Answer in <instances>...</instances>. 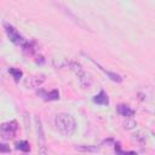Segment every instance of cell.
<instances>
[{"label":"cell","mask_w":155,"mask_h":155,"mask_svg":"<svg viewBox=\"0 0 155 155\" xmlns=\"http://www.w3.org/2000/svg\"><path fill=\"white\" fill-rule=\"evenodd\" d=\"M5 31H6V34H7L8 39H10V41H12L15 45H23V44L27 41V40L19 34V31H18L13 25H11V24L5 23Z\"/></svg>","instance_id":"5b68a950"},{"label":"cell","mask_w":155,"mask_h":155,"mask_svg":"<svg viewBox=\"0 0 155 155\" xmlns=\"http://www.w3.org/2000/svg\"><path fill=\"white\" fill-rule=\"evenodd\" d=\"M44 81H45V75H44V74H39V75L28 76L27 80L24 81V85H25L27 87L35 88V87H39Z\"/></svg>","instance_id":"8992f818"},{"label":"cell","mask_w":155,"mask_h":155,"mask_svg":"<svg viewBox=\"0 0 155 155\" xmlns=\"http://www.w3.org/2000/svg\"><path fill=\"white\" fill-rule=\"evenodd\" d=\"M116 110L124 117H132L134 115V110L131 107L126 105V104H119V105H116Z\"/></svg>","instance_id":"9c48e42d"},{"label":"cell","mask_w":155,"mask_h":155,"mask_svg":"<svg viewBox=\"0 0 155 155\" xmlns=\"http://www.w3.org/2000/svg\"><path fill=\"white\" fill-rule=\"evenodd\" d=\"M38 96H40L44 101H58L59 99V91L56 88L50 91V92H47L45 90H39Z\"/></svg>","instance_id":"ba28073f"},{"label":"cell","mask_w":155,"mask_h":155,"mask_svg":"<svg viewBox=\"0 0 155 155\" xmlns=\"http://www.w3.org/2000/svg\"><path fill=\"white\" fill-rule=\"evenodd\" d=\"M82 54H84V56H86L85 53H82ZM86 57H87V56H86ZM87 58H88V59H90V61H91L93 64H96V65H97V67H98V68H99V69H101L103 73H105L110 80H113V81H115V82H121V81H122V78H121L119 74H116V73H113V71H110V70H107L105 68H103V67H102L99 63H97V62H96L94 59H92L91 57H87Z\"/></svg>","instance_id":"52a82bcc"},{"label":"cell","mask_w":155,"mask_h":155,"mask_svg":"<svg viewBox=\"0 0 155 155\" xmlns=\"http://www.w3.org/2000/svg\"><path fill=\"white\" fill-rule=\"evenodd\" d=\"M17 131H18V122L16 120H11L0 125V137L2 139L8 140L15 138Z\"/></svg>","instance_id":"3957f363"},{"label":"cell","mask_w":155,"mask_h":155,"mask_svg":"<svg viewBox=\"0 0 155 155\" xmlns=\"http://www.w3.org/2000/svg\"><path fill=\"white\" fill-rule=\"evenodd\" d=\"M22 47H23L24 53H27V54H33L36 51V44H35V41H25L22 45Z\"/></svg>","instance_id":"8fae6325"},{"label":"cell","mask_w":155,"mask_h":155,"mask_svg":"<svg viewBox=\"0 0 155 155\" xmlns=\"http://www.w3.org/2000/svg\"><path fill=\"white\" fill-rule=\"evenodd\" d=\"M92 101H93V103H96V104H99V105H108L109 104V97H108V94L105 93V91H101L98 94H96L93 98H92Z\"/></svg>","instance_id":"30bf717a"},{"label":"cell","mask_w":155,"mask_h":155,"mask_svg":"<svg viewBox=\"0 0 155 155\" xmlns=\"http://www.w3.org/2000/svg\"><path fill=\"white\" fill-rule=\"evenodd\" d=\"M16 149L27 153V151L30 150V145H29V143L27 140H19V142L16 143Z\"/></svg>","instance_id":"7c38bea8"},{"label":"cell","mask_w":155,"mask_h":155,"mask_svg":"<svg viewBox=\"0 0 155 155\" xmlns=\"http://www.w3.org/2000/svg\"><path fill=\"white\" fill-rule=\"evenodd\" d=\"M115 153H116V155H137L136 151H124L121 149L120 143H116L115 144Z\"/></svg>","instance_id":"5bb4252c"},{"label":"cell","mask_w":155,"mask_h":155,"mask_svg":"<svg viewBox=\"0 0 155 155\" xmlns=\"http://www.w3.org/2000/svg\"><path fill=\"white\" fill-rule=\"evenodd\" d=\"M8 73L13 76V79H15L16 82H18V81L21 80L22 75H23V71H22L21 69H17V68H10V69H8Z\"/></svg>","instance_id":"4fadbf2b"},{"label":"cell","mask_w":155,"mask_h":155,"mask_svg":"<svg viewBox=\"0 0 155 155\" xmlns=\"http://www.w3.org/2000/svg\"><path fill=\"white\" fill-rule=\"evenodd\" d=\"M54 124H56V127L57 130L64 134V136H71L74 132H75V128H76V122H75V119L68 114V113H59L56 115V119H54Z\"/></svg>","instance_id":"6da1fadb"},{"label":"cell","mask_w":155,"mask_h":155,"mask_svg":"<svg viewBox=\"0 0 155 155\" xmlns=\"http://www.w3.org/2000/svg\"><path fill=\"white\" fill-rule=\"evenodd\" d=\"M10 151H11V149H10V147L7 144L0 143V153H10Z\"/></svg>","instance_id":"2e32d148"},{"label":"cell","mask_w":155,"mask_h":155,"mask_svg":"<svg viewBox=\"0 0 155 155\" xmlns=\"http://www.w3.org/2000/svg\"><path fill=\"white\" fill-rule=\"evenodd\" d=\"M76 149L82 150V151H97L99 148L97 145H78Z\"/></svg>","instance_id":"9a60e30c"},{"label":"cell","mask_w":155,"mask_h":155,"mask_svg":"<svg viewBox=\"0 0 155 155\" xmlns=\"http://www.w3.org/2000/svg\"><path fill=\"white\" fill-rule=\"evenodd\" d=\"M35 124H36V136H38V150L39 155H47V147H46V139L45 133L42 128V124L39 116H35Z\"/></svg>","instance_id":"277c9868"},{"label":"cell","mask_w":155,"mask_h":155,"mask_svg":"<svg viewBox=\"0 0 155 155\" xmlns=\"http://www.w3.org/2000/svg\"><path fill=\"white\" fill-rule=\"evenodd\" d=\"M68 65H69V68L76 74V76H78V79H79V81H80V84H81L82 87H90V86H91V84H92V78H91V75L81 67V64H79V63L75 62V61H70V62H68Z\"/></svg>","instance_id":"7a4b0ae2"}]
</instances>
